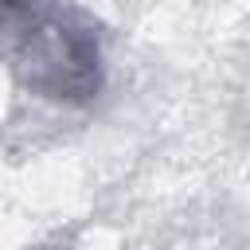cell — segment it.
I'll return each mask as SVG.
<instances>
[{
	"instance_id": "6da1fadb",
	"label": "cell",
	"mask_w": 250,
	"mask_h": 250,
	"mask_svg": "<svg viewBox=\"0 0 250 250\" xmlns=\"http://www.w3.org/2000/svg\"><path fill=\"white\" fill-rule=\"evenodd\" d=\"M0 47L27 86L51 98H86L98 86V43L70 12L0 8Z\"/></svg>"
}]
</instances>
